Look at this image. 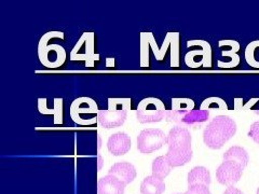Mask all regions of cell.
Wrapping results in <instances>:
<instances>
[{"mask_svg":"<svg viewBox=\"0 0 259 194\" xmlns=\"http://www.w3.org/2000/svg\"><path fill=\"white\" fill-rule=\"evenodd\" d=\"M166 144L168 150L165 157L172 167L183 166L192 159L191 134L188 128L176 125L169 129L166 136Z\"/></svg>","mask_w":259,"mask_h":194,"instance_id":"1","label":"cell"},{"mask_svg":"<svg viewBox=\"0 0 259 194\" xmlns=\"http://www.w3.org/2000/svg\"><path fill=\"white\" fill-rule=\"evenodd\" d=\"M149 41L146 32H141V67H149Z\"/></svg>","mask_w":259,"mask_h":194,"instance_id":"24","label":"cell"},{"mask_svg":"<svg viewBox=\"0 0 259 194\" xmlns=\"http://www.w3.org/2000/svg\"><path fill=\"white\" fill-rule=\"evenodd\" d=\"M224 194H244L241 190H239L238 188H234L233 185L232 187H228L226 189V191L224 192Z\"/></svg>","mask_w":259,"mask_h":194,"instance_id":"28","label":"cell"},{"mask_svg":"<svg viewBox=\"0 0 259 194\" xmlns=\"http://www.w3.org/2000/svg\"><path fill=\"white\" fill-rule=\"evenodd\" d=\"M255 112L257 113V115H259V110H255Z\"/></svg>","mask_w":259,"mask_h":194,"instance_id":"31","label":"cell"},{"mask_svg":"<svg viewBox=\"0 0 259 194\" xmlns=\"http://www.w3.org/2000/svg\"><path fill=\"white\" fill-rule=\"evenodd\" d=\"M188 46H200L201 50H194L188 52L185 56V63L188 67L199 68L203 66L204 68L212 67V47L207 41L204 40H189Z\"/></svg>","mask_w":259,"mask_h":194,"instance_id":"7","label":"cell"},{"mask_svg":"<svg viewBox=\"0 0 259 194\" xmlns=\"http://www.w3.org/2000/svg\"><path fill=\"white\" fill-rule=\"evenodd\" d=\"M184 194H212L206 185H202V184H196V185H191V187L188 188V190L186 191Z\"/></svg>","mask_w":259,"mask_h":194,"instance_id":"26","label":"cell"},{"mask_svg":"<svg viewBox=\"0 0 259 194\" xmlns=\"http://www.w3.org/2000/svg\"><path fill=\"white\" fill-rule=\"evenodd\" d=\"M176 194H181V193H176Z\"/></svg>","mask_w":259,"mask_h":194,"instance_id":"33","label":"cell"},{"mask_svg":"<svg viewBox=\"0 0 259 194\" xmlns=\"http://www.w3.org/2000/svg\"><path fill=\"white\" fill-rule=\"evenodd\" d=\"M38 56L45 67L59 68L66 60V51L60 44H49L44 51L38 53Z\"/></svg>","mask_w":259,"mask_h":194,"instance_id":"10","label":"cell"},{"mask_svg":"<svg viewBox=\"0 0 259 194\" xmlns=\"http://www.w3.org/2000/svg\"><path fill=\"white\" fill-rule=\"evenodd\" d=\"M165 190L163 179L155 176H147L141 184L142 194H162Z\"/></svg>","mask_w":259,"mask_h":194,"instance_id":"19","label":"cell"},{"mask_svg":"<svg viewBox=\"0 0 259 194\" xmlns=\"http://www.w3.org/2000/svg\"><path fill=\"white\" fill-rule=\"evenodd\" d=\"M165 112V106L161 100L156 97H147L137 106L136 118L142 124L156 123L164 120Z\"/></svg>","mask_w":259,"mask_h":194,"instance_id":"5","label":"cell"},{"mask_svg":"<svg viewBox=\"0 0 259 194\" xmlns=\"http://www.w3.org/2000/svg\"><path fill=\"white\" fill-rule=\"evenodd\" d=\"M243 171L244 169L232 163V162L224 161L216 171L217 181L221 184L227 185V187H232L241 179Z\"/></svg>","mask_w":259,"mask_h":194,"instance_id":"11","label":"cell"},{"mask_svg":"<svg viewBox=\"0 0 259 194\" xmlns=\"http://www.w3.org/2000/svg\"><path fill=\"white\" fill-rule=\"evenodd\" d=\"M247 136L249 138H252L256 143L259 144V121L254 122L252 125H250Z\"/></svg>","mask_w":259,"mask_h":194,"instance_id":"27","label":"cell"},{"mask_svg":"<svg viewBox=\"0 0 259 194\" xmlns=\"http://www.w3.org/2000/svg\"><path fill=\"white\" fill-rule=\"evenodd\" d=\"M166 143V135L159 128H146L137 137V149L142 153H151Z\"/></svg>","mask_w":259,"mask_h":194,"instance_id":"8","label":"cell"},{"mask_svg":"<svg viewBox=\"0 0 259 194\" xmlns=\"http://www.w3.org/2000/svg\"><path fill=\"white\" fill-rule=\"evenodd\" d=\"M53 38H61L62 40L64 39V32L59 31V30H55V31H49L47 34H45L41 39H40L39 44H38V53L44 51L45 48L49 45V41H50L51 39Z\"/></svg>","mask_w":259,"mask_h":194,"instance_id":"25","label":"cell"},{"mask_svg":"<svg viewBox=\"0 0 259 194\" xmlns=\"http://www.w3.org/2000/svg\"><path fill=\"white\" fill-rule=\"evenodd\" d=\"M237 123L229 116H217L203 131V141L208 148L217 150L231 139L237 133Z\"/></svg>","mask_w":259,"mask_h":194,"instance_id":"2","label":"cell"},{"mask_svg":"<svg viewBox=\"0 0 259 194\" xmlns=\"http://www.w3.org/2000/svg\"><path fill=\"white\" fill-rule=\"evenodd\" d=\"M224 161L232 162V163L244 169L249 162V156L244 148L233 146L224 153Z\"/></svg>","mask_w":259,"mask_h":194,"instance_id":"17","label":"cell"},{"mask_svg":"<svg viewBox=\"0 0 259 194\" xmlns=\"http://www.w3.org/2000/svg\"><path fill=\"white\" fill-rule=\"evenodd\" d=\"M108 175L115 176L120 181H122L125 185L131 183L136 177V169L133 164L128 162H118L113 164L108 171Z\"/></svg>","mask_w":259,"mask_h":194,"instance_id":"15","label":"cell"},{"mask_svg":"<svg viewBox=\"0 0 259 194\" xmlns=\"http://www.w3.org/2000/svg\"><path fill=\"white\" fill-rule=\"evenodd\" d=\"M38 110L42 115L53 116L55 124L63 123V99H54L53 107H48L47 99L38 100Z\"/></svg>","mask_w":259,"mask_h":194,"instance_id":"16","label":"cell"},{"mask_svg":"<svg viewBox=\"0 0 259 194\" xmlns=\"http://www.w3.org/2000/svg\"><path fill=\"white\" fill-rule=\"evenodd\" d=\"M194 109V102L190 99H172V110L178 115H186Z\"/></svg>","mask_w":259,"mask_h":194,"instance_id":"22","label":"cell"},{"mask_svg":"<svg viewBox=\"0 0 259 194\" xmlns=\"http://www.w3.org/2000/svg\"><path fill=\"white\" fill-rule=\"evenodd\" d=\"M209 118V111L199 109V110H192L186 115H178L174 112L172 109L166 110L164 120L167 122H172L177 124V126L182 127H189V126H196L198 124H202L206 122Z\"/></svg>","mask_w":259,"mask_h":194,"instance_id":"9","label":"cell"},{"mask_svg":"<svg viewBox=\"0 0 259 194\" xmlns=\"http://www.w3.org/2000/svg\"><path fill=\"white\" fill-rule=\"evenodd\" d=\"M125 184L112 175H106L99 179L97 192L99 194H124Z\"/></svg>","mask_w":259,"mask_h":194,"instance_id":"14","label":"cell"},{"mask_svg":"<svg viewBox=\"0 0 259 194\" xmlns=\"http://www.w3.org/2000/svg\"><path fill=\"white\" fill-rule=\"evenodd\" d=\"M201 109L203 110H226L227 109V104L224 100L220 99V97H209L203 101L201 104Z\"/></svg>","mask_w":259,"mask_h":194,"instance_id":"23","label":"cell"},{"mask_svg":"<svg viewBox=\"0 0 259 194\" xmlns=\"http://www.w3.org/2000/svg\"><path fill=\"white\" fill-rule=\"evenodd\" d=\"M256 194H259V188L257 189V193H256Z\"/></svg>","mask_w":259,"mask_h":194,"instance_id":"32","label":"cell"},{"mask_svg":"<svg viewBox=\"0 0 259 194\" xmlns=\"http://www.w3.org/2000/svg\"><path fill=\"white\" fill-rule=\"evenodd\" d=\"M187 181H188V187H191V185H196V184H202L208 187L210 184V173L204 166H196L188 173Z\"/></svg>","mask_w":259,"mask_h":194,"instance_id":"18","label":"cell"},{"mask_svg":"<svg viewBox=\"0 0 259 194\" xmlns=\"http://www.w3.org/2000/svg\"><path fill=\"white\" fill-rule=\"evenodd\" d=\"M220 47L223 48V56H229L231 59L229 62L218 61V67L220 68H234L240 64V56L237 54L240 50L239 42L234 40H221Z\"/></svg>","mask_w":259,"mask_h":194,"instance_id":"13","label":"cell"},{"mask_svg":"<svg viewBox=\"0 0 259 194\" xmlns=\"http://www.w3.org/2000/svg\"><path fill=\"white\" fill-rule=\"evenodd\" d=\"M99 107L94 100L90 97H79L72 102L69 113L70 118L79 125H92L99 118Z\"/></svg>","mask_w":259,"mask_h":194,"instance_id":"4","label":"cell"},{"mask_svg":"<svg viewBox=\"0 0 259 194\" xmlns=\"http://www.w3.org/2000/svg\"><path fill=\"white\" fill-rule=\"evenodd\" d=\"M97 162H99V165H97V168H99V171H101L103 164H104V159L101 156V153H97Z\"/></svg>","mask_w":259,"mask_h":194,"instance_id":"29","label":"cell"},{"mask_svg":"<svg viewBox=\"0 0 259 194\" xmlns=\"http://www.w3.org/2000/svg\"><path fill=\"white\" fill-rule=\"evenodd\" d=\"M94 32H84L70 52L71 61H84L85 67H94V62L100 60V54H95Z\"/></svg>","mask_w":259,"mask_h":194,"instance_id":"6","label":"cell"},{"mask_svg":"<svg viewBox=\"0 0 259 194\" xmlns=\"http://www.w3.org/2000/svg\"><path fill=\"white\" fill-rule=\"evenodd\" d=\"M101 148H102V138L99 135V137H97V153H101Z\"/></svg>","mask_w":259,"mask_h":194,"instance_id":"30","label":"cell"},{"mask_svg":"<svg viewBox=\"0 0 259 194\" xmlns=\"http://www.w3.org/2000/svg\"><path fill=\"white\" fill-rule=\"evenodd\" d=\"M245 60L250 67L259 68V40L250 42L246 46Z\"/></svg>","mask_w":259,"mask_h":194,"instance_id":"21","label":"cell"},{"mask_svg":"<svg viewBox=\"0 0 259 194\" xmlns=\"http://www.w3.org/2000/svg\"><path fill=\"white\" fill-rule=\"evenodd\" d=\"M130 109L131 99H108V109L100 110L97 123L106 129L122 126Z\"/></svg>","mask_w":259,"mask_h":194,"instance_id":"3","label":"cell"},{"mask_svg":"<svg viewBox=\"0 0 259 194\" xmlns=\"http://www.w3.org/2000/svg\"><path fill=\"white\" fill-rule=\"evenodd\" d=\"M107 149L115 157L124 156L131 149V138L123 132L112 134L107 140Z\"/></svg>","mask_w":259,"mask_h":194,"instance_id":"12","label":"cell"},{"mask_svg":"<svg viewBox=\"0 0 259 194\" xmlns=\"http://www.w3.org/2000/svg\"><path fill=\"white\" fill-rule=\"evenodd\" d=\"M172 165L169 163L167 158L165 156L158 157L157 159L153 160L151 165V172L152 176L158 177L160 179H164V178L171 173Z\"/></svg>","mask_w":259,"mask_h":194,"instance_id":"20","label":"cell"}]
</instances>
